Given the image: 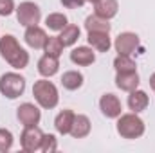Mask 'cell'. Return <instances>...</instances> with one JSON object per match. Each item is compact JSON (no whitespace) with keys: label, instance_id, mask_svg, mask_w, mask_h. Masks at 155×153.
<instances>
[{"label":"cell","instance_id":"obj_9","mask_svg":"<svg viewBox=\"0 0 155 153\" xmlns=\"http://www.w3.org/2000/svg\"><path fill=\"white\" fill-rule=\"evenodd\" d=\"M117 54H134L135 49L139 47V36L135 33H121L114 41Z\"/></svg>","mask_w":155,"mask_h":153},{"label":"cell","instance_id":"obj_22","mask_svg":"<svg viewBox=\"0 0 155 153\" xmlns=\"http://www.w3.org/2000/svg\"><path fill=\"white\" fill-rule=\"evenodd\" d=\"M69 20L63 13H51L47 18H45V25L51 29V31H61L63 27H67Z\"/></svg>","mask_w":155,"mask_h":153},{"label":"cell","instance_id":"obj_29","mask_svg":"<svg viewBox=\"0 0 155 153\" xmlns=\"http://www.w3.org/2000/svg\"><path fill=\"white\" fill-rule=\"evenodd\" d=\"M150 86H152V90H155V74L150 76Z\"/></svg>","mask_w":155,"mask_h":153},{"label":"cell","instance_id":"obj_27","mask_svg":"<svg viewBox=\"0 0 155 153\" xmlns=\"http://www.w3.org/2000/svg\"><path fill=\"white\" fill-rule=\"evenodd\" d=\"M15 9L16 7L13 0H0V16H9Z\"/></svg>","mask_w":155,"mask_h":153},{"label":"cell","instance_id":"obj_15","mask_svg":"<svg viewBox=\"0 0 155 153\" xmlns=\"http://www.w3.org/2000/svg\"><path fill=\"white\" fill-rule=\"evenodd\" d=\"M148 105H150V97H148V94H146V92L137 90V88L130 92V96H128V106H130V110H132V112L139 114V112L146 110V106H148Z\"/></svg>","mask_w":155,"mask_h":153},{"label":"cell","instance_id":"obj_16","mask_svg":"<svg viewBox=\"0 0 155 153\" xmlns=\"http://www.w3.org/2000/svg\"><path fill=\"white\" fill-rule=\"evenodd\" d=\"M74 112L72 110H63L56 115L54 119V128L60 135H69L71 133V128H72V122H74Z\"/></svg>","mask_w":155,"mask_h":153},{"label":"cell","instance_id":"obj_12","mask_svg":"<svg viewBox=\"0 0 155 153\" xmlns=\"http://www.w3.org/2000/svg\"><path fill=\"white\" fill-rule=\"evenodd\" d=\"M71 61L76 63L79 67H88L96 61V54H94V49L90 47H76L72 49L71 52Z\"/></svg>","mask_w":155,"mask_h":153},{"label":"cell","instance_id":"obj_18","mask_svg":"<svg viewBox=\"0 0 155 153\" xmlns=\"http://www.w3.org/2000/svg\"><path fill=\"white\" fill-rule=\"evenodd\" d=\"M90 133V119L87 115H74V122L71 128V135L74 139H83Z\"/></svg>","mask_w":155,"mask_h":153},{"label":"cell","instance_id":"obj_4","mask_svg":"<svg viewBox=\"0 0 155 153\" xmlns=\"http://www.w3.org/2000/svg\"><path fill=\"white\" fill-rule=\"evenodd\" d=\"M25 90V77L16 72H5L0 77V94L7 99H16Z\"/></svg>","mask_w":155,"mask_h":153},{"label":"cell","instance_id":"obj_23","mask_svg":"<svg viewBox=\"0 0 155 153\" xmlns=\"http://www.w3.org/2000/svg\"><path fill=\"white\" fill-rule=\"evenodd\" d=\"M114 69L117 72H132L137 70V65L128 54H117V58L114 60Z\"/></svg>","mask_w":155,"mask_h":153},{"label":"cell","instance_id":"obj_6","mask_svg":"<svg viewBox=\"0 0 155 153\" xmlns=\"http://www.w3.org/2000/svg\"><path fill=\"white\" fill-rule=\"evenodd\" d=\"M41 141H43V132L38 126H24V132L20 135V144L24 151L35 153L41 148Z\"/></svg>","mask_w":155,"mask_h":153},{"label":"cell","instance_id":"obj_26","mask_svg":"<svg viewBox=\"0 0 155 153\" xmlns=\"http://www.w3.org/2000/svg\"><path fill=\"white\" fill-rule=\"evenodd\" d=\"M13 148V133L5 128H0V151H9Z\"/></svg>","mask_w":155,"mask_h":153},{"label":"cell","instance_id":"obj_24","mask_svg":"<svg viewBox=\"0 0 155 153\" xmlns=\"http://www.w3.org/2000/svg\"><path fill=\"white\" fill-rule=\"evenodd\" d=\"M43 50H45V54H49V56L60 58L61 52H63V43H61L60 36H49L47 41H45V45H43Z\"/></svg>","mask_w":155,"mask_h":153},{"label":"cell","instance_id":"obj_14","mask_svg":"<svg viewBox=\"0 0 155 153\" xmlns=\"http://www.w3.org/2000/svg\"><path fill=\"white\" fill-rule=\"evenodd\" d=\"M119 11V2L117 0H97L94 4V13L101 18H114Z\"/></svg>","mask_w":155,"mask_h":153},{"label":"cell","instance_id":"obj_17","mask_svg":"<svg viewBox=\"0 0 155 153\" xmlns=\"http://www.w3.org/2000/svg\"><path fill=\"white\" fill-rule=\"evenodd\" d=\"M58 69H60V61H58L56 56L45 54V56H41L38 60V72L43 77H52L58 72Z\"/></svg>","mask_w":155,"mask_h":153},{"label":"cell","instance_id":"obj_5","mask_svg":"<svg viewBox=\"0 0 155 153\" xmlns=\"http://www.w3.org/2000/svg\"><path fill=\"white\" fill-rule=\"evenodd\" d=\"M16 18L24 27H31V25H38L41 20V11L35 2H22L16 9Z\"/></svg>","mask_w":155,"mask_h":153},{"label":"cell","instance_id":"obj_7","mask_svg":"<svg viewBox=\"0 0 155 153\" xmlns=\"http://www.w3.org/2000/svg\"><path fill=\"white\" fill-rule=\"evenodd\" d=\"M16 117L24 126H38L40 119H41V112L36 105L24 103L16 108Z\"/></svg>","mask_w":155,"mask_h":153},{"label":"cell","instance_id":"obj_30","mask_svg":"<svg viewBox=\"0 0 155 153\" xmlns=\"http://www.w3.org/2000/svg\"><path fill=\"white\" fill-rule=\"evenodd\" d=\"M87 2H92V4H96V2H97V0H87Z\"/></svg>","mask_w":155,"mask_h":153},{"label":"cell","instance_id":"obj_28","mask_svg":"<svg viewBox=\"0 0 155 153\" xmlns=\"http://www.w3.org/2000/svg\"><path fill=\"white\" fill-rule=\"evenodd\" d=\"M61 4H63V7H67V9H78V7H81L87 0H60Z\"/></svg>","mask_w":155,"mask_h":153},{"label":"cell","instance_id":"obj_8","mask_svg":"<svg viewBox=\"0 0 155 153\" xmlns=\"http://www.w3.org/2000/svg\"><path fill=\"white\" fill-rule=\"evenodd\" d=\"M99 108H101V112L105 117H108V119H117L121 112H123V105H121V101H119V97L114 96V94H105V96H101V99H99Z\"/></svg>","mask_w":155,"mask_h":153},{"label":"cell","instance_id":"obj_10","mask_svg":"<svg viewBox=\"0 0 155 153\" xmlns=\"http://www.w3.org/2000/svg\"><path fill=\"white\" fill-rule=\"evenodd\" d=\"M88 45L92 49H96L97 52H108V49L112 47V40L110 33H103V31H88Z\"/></svg>","mask_w":155,"mask_h":153},{"label":"cell","instance_id":"obj_11","mask_svg":"<svg viewBox=\"0 0 155 153\" xmlns=\"http://www.w3.org/2000/svg\"><path fill=\"white\" fill-rule=\"evenodd\" d=\"M47 34L45 31L38 27V25H31V27H25V34H24V40L25 43L31 47V49H43L45 41H47Z\"/></svg>","mask_w":155,"mask_h":153},{"label":"cell","instance_id":"obj_20","mask_svg":"<svg viewBox=\"0 0 155 153\" xmlns=\"http://www.w3.org/2000/svg\"><path fill=\"white\" fill-rule=\"evenodd\" d=\"M79 34H81V31H79L78 25L67 24V27H63L60 31V40H61L63 47H71V45H74L78 40H79Z\"/></svg>","mask_w":155,"mask_h":153},{"label":"cell","instance_id":"obj_3","mask_svg":"<svg viewBox=\"0 0 155 153\" xmlns=\"http://www.w3.org/2000/svg\"><path fill=\"white\" fill-rule=\"evenodd\" d=\"M33 96L36 99L41 108H54L60 101V96H58V88L54 83L47 81V79H38L35 85H33Z\"/></svg>","mask_w":155,"mask_h":153},{"label":"cell","instance_id":"obj_1","mask_svg":"<svg viewBox=\"0 0 155 153\" xmlns=\"http://www.w3.org/2000/svg\"><path fill=\"white\" fill-rule=\"evenodd\" d=\"M0 56L13 67V69H25L29 63V54L24 47H20L18 40L13 34H4L0 38Z\"/></svg>","mask_w":155,"mask_h":153},{"label":"cell","instance_id":"obj_25","mask_svg":"<svg viewBox=\"0 0 155 153\" xmlns=\"http://www.w3.org/2000/svg\"><path fill=\"white\" fill-rule=\"evenodd\" d=\"M43 153H52L58 150V142H56V137L52 133H43V141H41V148Z\"/></svg>","mask_w":155,"mask_h":153},{"label":"cell","instance_id":"obj_19","mask_svg":"<svg viewBox=\"0 0 155 153\" xmlns=\"http://www.w3.org/2000/svg\"><path fill=\"white\" fill-rule=\"evenodd\" d=\"M85 29H87V33H88V31H103V33H110L112 25L108 24L107 18H101V16H97V15L94 13V15H90V16L85 20Z\"/></svg>","mask_w":155,"mask_h":153},{"label":"cell","instance_id":"obj_13","mask_svg":"<svg viewBox=\"0 0 155 153\" xmlns=\"http://www.w3.org/2000/svg\"><path fill=\"white\" fill-rule=\"evenodd\" d=\"M116 85H117V88H121L124 92L135 90L139 86V74H137V70H132V72H117Z\"/></svg>","mask_w":155,"mask_h":153},{"label":"cell","instance_id":"obj_2","mask_svg":"<svg viewBox=\"0 0 155 153\" xmlns=\"http://www.w3.org/2000/svg\"><path fill=\"white\" fill-rule=\"evenodd\" d=\"M117 133L123 139H139L144 133V121L135 114H121L117 117Z\"/></svg>","mask_w":155,"mask_h":153},{"label":"cell","instance_id":"obj_21","mask_svg":"<svg viewBox=\"0 0 155 153\" xmlns=\"http://www.w3.org/2000/svg\"><path fill=\"white\" fill-rule=\"evenodd\" d=\"M61 85L67 90H78L83 85V74L78 70H69L61 76Z\"/></svg>","mask_w":155,"mask_h":153}]
</instances>
